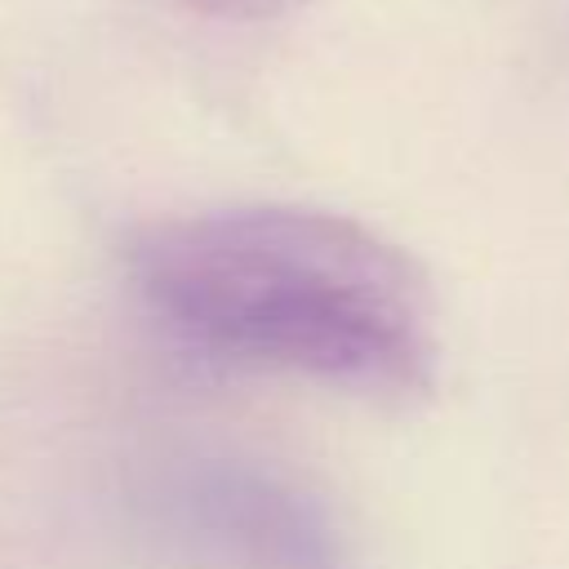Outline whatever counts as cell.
Wrapping results in <instances>:
<instances>
[{"mask_svg":"<svg viewBox=\"0 0 569 569\" xmlns=\"http://www.w3.org/2000/svg\"><path fill=\"white\" fill-rule=\"evenodd\" d=\"M129 276L200 351L356 391L431 387V280L356 218L298 204L164 218L129 240Z\"/></svg>","mask_w":569,"mask_h":569,"instance_id":"6da1fadb","label":"cell"},{"mask_svg":"<svg viewBox=\"0 0 569 569\" xmlns=\"http://www.w3.org/2000/svg\"><path fill=\"white\" fill-rule=\"evenodd\" d=\"M187 4L200 13H213V18H271V13L289 9L293 0H187Z\"/></svg>","mask_w":569,"mask_h":569,"instance_id":"3957f363","label":"cell"},{"mask_svg":"<svg viewBox=\"0 0 569 569\" xmlns=\"http://www.w3.org/2000/svg\"><path fill=\"white\" fill-rule=\"evenodd\" d=\"M164 511L178 538L231 569H338L316 507L262 471H187L169 489Z\"/></svg>","mask_w":569,"mask_h":569,"instance_id":"7a4b0ae2","label":"cell"}]
</instances>
